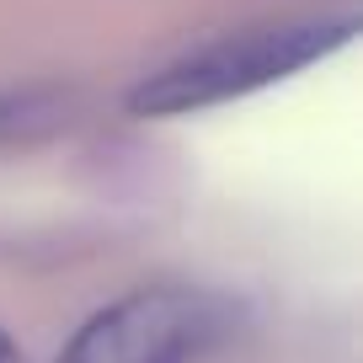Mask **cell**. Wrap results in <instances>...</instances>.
Returning <instances> with one entry per match:
<instances>
[{
    "instance_id": "6da1fadb",
    "label": "cell",
    "mask_w": 363,
    "mask_h": 363,
    "mask_svg": "<svg viewBox=\"0 0 363 363\" xmlns=\"http://www.w3.org/2000/svg\"><path fill=\"white\" fill-rule=\"evenodd\" d=\"M352 38V22H289V27H257V33L225 38V43L203 48L193 59H177L160 75H145L128 96L139 118H177L198 113V107L230 102L262 91L272 80L294 75V69L326 59L331 48H342Z\"/></svg>"
},
{
    "instance_id": "7a4b0ae2",
    "label": "cell",
    "mask_w": 363,
    "mask_h": 363,
    "mask_svg": "<svg viewBox=\"0 0 363 363\" xmlns=\"http://www.w3.org/2000/svg\"><path fill=\"white\" fill-rule=\"evenodd\" d=\"M235 315L203 289H139L96 310L65 342L59 363H198L230 337Z\"/></svg>"
},
{
    "instance_id": "3957f363",
    "label": "cell",
    "mask_w": 363,
    "mask_h": 363,
    "mask_svg": "<svg viewBox=\"0 0 363 363\" xmlns=\"http://www.w3.org/2000/svg\"><path fill=\"white\" fill-rule=\"evenodd\" d=\"M0 363H22V352H16V342L0 331Z\"/></svg>"
}]
</instances>
